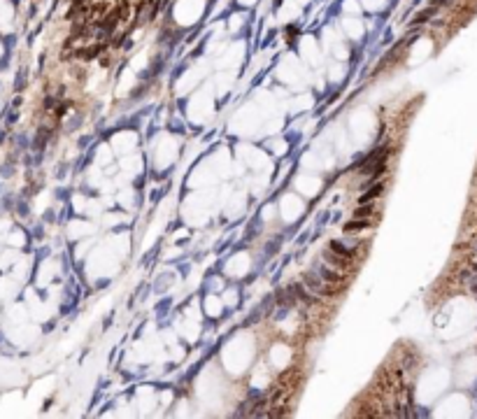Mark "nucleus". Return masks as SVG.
Masks as SVG:
<instances>
[{
	"mask_svg": "<svg viewBox=\"0 0 477 419\" xmlns=\"http://www.w3.org/2000/svg\"><path fill=\"white\" fill-rule=\"evenodd\" d=\"M303 282H305V287L310 289L312 293H316V296H324V298H335V301L345 296V291H347V284L326 282V280H322V275H319V273H305Z\"/></svg>",
	"mask_w": 477,
	"mask_h": 419,
	"instance_id": "1",
	"label": "nucleus"
},
{
	"mask_svg": "<svg viewBox=\"0 0 477 419\" xmlns=\"http://www.w3.org/2000/svg\"><path fill=\"white\" fill-rule=\"evenodd\" d=\"M324 256V263H328V266H333V268H337V270H342V273H354L359 268V263H356V258H349V256H342V254H337V252H333V249H326V252L322 254Z\"/></svg>",
	"mask_w": 477,
	"mask_h": 419,
	"instance_id": "2",
	"label": "nucleus"
},
{
	"mask_svg": "<svg viewBox=\"0 0 477 419\" xmlns=\"http://www.w3.org/2000/svg\"><path fill=\"white\" fill-rule=\"evenodd\" d=\"M316 273L322 275V280L333 282V284H347V280H349V275L347 273H342V270H337V268L328 266V263H322V266L316 268Z\"/></svg>",
	"mask_w": 477,
	"mask_h": 419,
	"instance_id": "3",
	"label": "nucleus"
},
{
	"mask_svg": "<svg viewBox=\"0 0 477 419\" xmlns=\"http://www.w3.org/2000/svg\"><path fill=\"white\" fill-rule=\"evenodd\" d=\"M380 214V205H377L375 201L372 203H363V205H359L356 210H354V217L356 219H372Z\"/></svg>",
	"mask_w": 477,
	"mask_h": 419,
	"instance_id": "4",
	"label": "nucleus"
},
{
	"mask_svg": "<svg viewBox=\"0 0 477 419\" xmlns=\"http://www.w3.org/2000/svg\"><path fill=\"white\" fill-rule=\"evenodd\" d=\"M328 249H333V252L342 254V256H349V258H361L359 256V249H352V247H345V245L340 243V240H333V243H328Z\"/></svg>",
	"mask_w": 477,
	"mask_h": 419,
	"instance_id": "5",
	"label": "nucleus"
},
{
	"mask_svg": "<svg viewBox=\"0 0 477 419\" xmlns=\"http://www.w3.org/2000/svg\"><path fill=\"white\" fill-rule=\"evenodd\" d=\"M101 51H105V42H98V45H93V47H84V49L77 51V56L84 58V61H91V58H98Z\"/></svg>",
	"mask_w": 477,
	"mask_h": 419,
	"instance_id": "6",
	"label": "nucleus"
},
{
	"mask_svg": "<svg viewBox=\"0 0 477 419\" xmlns=\"http://www.w3.org/2000/svg\"><path fill=\"white\" fill-rule=\"evenodd\" d=\"M382 193H384V184H382V182H375V184H372V189H368V191L363 193L361 198H359V203H361V205H363V203H372V201H377Z\"/></svg>",
	"mask_w": 477,
	"mask_h": 419,
	"instance_id": "7",
	"label": "nucleus"
},
{
	"mask_svg": "<svg viewBox=\"0 0 477 419\" xmlns=\"http://www.w3.org/2000/svg\"><path fill=\"white\" fill-rule=\"evenodd\" d=\"M370 226H372L370 219H356V217H354L349 224H345V233H359V231H363V228H370Z\"/></svg>",
	"mask_w": 477,
	"mask_h": 419,
	"instance_id": "8",
	"label": "nucleus"
},
{
	"mask_svg": "<svg viewBox=\"0 0 477 419\" xmlns=\"http://www.w3.org/2000/svg\"><path fill=\"white\" fill-rule=\"evenodd\" d=\"M438 14V7H428V10H424V12H419V14L417 16H414V19H412L410 21V26H422V24H426V21H431L433 19V16H435Z\"/></svg>",
	"mask_w": 477,
	"mask_h": 419,
	"instance_id": "9",
	"label": "nucleus"
}]
</instances>
